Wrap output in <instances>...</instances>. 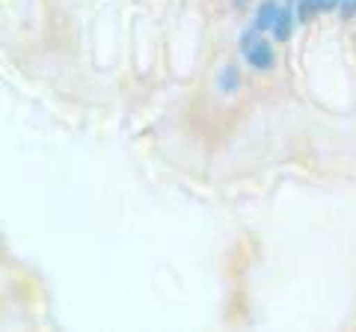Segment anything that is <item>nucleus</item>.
<instances>
[{
  "label": "nucleus",
  "mask_w": 356,
  "mask_h": 332,
  "mask_svg": "<svg viewBox=\"0 0 356 332\" xmlns=\"http://www.w3.org/2000/svg\"><path fill=\"white\" fill-rule=\"evenodd\" d=\"M255 33H259V30L252 27V33L243 36V57H247V63L252 65V69L267 72L273 65V48H270V42H259V39H255Z\"/></svg>",
  "instance_id": "nucleus-1"
},
{
  "label": "nucleus",
  "mask_w": 356,
  "mask_h": 332,
  "mask_svg": "<svg viewBox=\"0 0 356 332\" xmlns=\"http://www.w3.org/2000/svg\"><path fill=\"white\" fill-rule=\"evenodd\" d=\"M276 18H280V6L273 3V0H264V3L259 6V13H255V30H273Z\"/></svg>",
  "instance_id": "nucleus-2"
},
{
  "label": "nucleus",
  "mask_w": 356,
  "mask_h": 332,
  "mask_svg": "<svg viewBox=\"0 0 356 332\" xmlns=\"http://www.w3.org/2000/svg\"><path fill=\"white\" fill-rule=\"evenodd\" d=\"M291 24H294V13L291 9H280V18H276V24H273V39L276 42H285L288 36H291Z\"/></svg>",
  "instance_id": "nucleus-3"
},
{
  "label": "nucleus",
  "mask_w": 356,
  "mask_h": 332,
  "mask_svg": "<svg viewBox=\"0 0 356 332\" xmlns=\"http://www.w3.org/2000/svg\"><path fill=\"white\" fill-rule=\"evenodd\" d=\"M321 13V3L318 0H300V6H297V21L300 24H306V21H312V15Z\"/></svg>",
  "instance_id": "nucleus-4"
},
{
  "label": "nucleus",
  "mask_w": 356,
  "mask_h": 332,
  "mask_svg": "<svg viewBox=\"0 0 356 332\" xmlns=\"http://www.w3.org/2000/svg\"><path fill=\"white\" fill-rule=\"evenodd\" d=\"M235 86H238V69L235 65H226V72L220 74V90L222 92H235Z\"/></svg>",
  "instance_id": "nucleus-5"
},
{
  "label": "nucleus",
  "mask_w": 356,
  "mask_h": 332,
  "mask_svg": "<svg viewBox=\"0 0 356 332\" xmlns=\"http://www.w3.org/2000/svg\"><path fill=\"white\" fill-rule=\"evenodd\" d=\"M339 9H341V18H344V21L353 18V15H356V0H341Z\"/></svg>",
  "instance_id": "nucleus-6"
},
{
  "label": "nucleus",
  "mask_w": 356,
  "mask_h": 332,
  "mask_svg": "<svg viewBox=\"0 0 356 332\" xmlns=\"http://www.w3.org/2000/svg\"><path fill=\"white\" fill-rule=\"evenodd\" d=\"M318 3H321V13H330V9H336L341 0H318Z\"/></svg>",
  "instance_id": "nucleus-7"
},
{
  "label": "nucleus",
  "mask_w": 356,
  "mask_h": 332,
  "mask_svg": "<svg viewBox=\"0 0 356 332\" xmlns=\"http://www.w3.org/2000/svg\"><path fill=\"white\" fill-rule=\"evenodd\" d=\"M288 3H297V0H288Z\"/></svg>",
  "instance_id": "nucleus-8"
}]
</instances>
